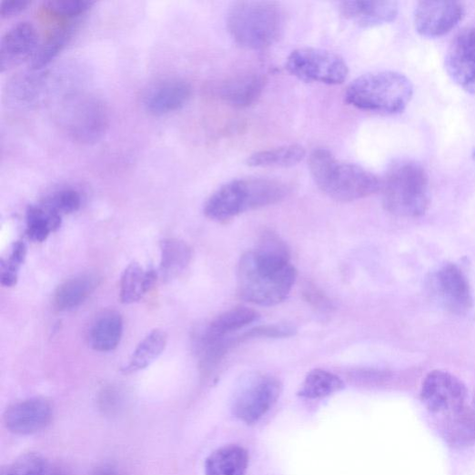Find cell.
<instances>
[{
    "instance_id": "1",
    "label": "cell",
    "mask_w": 475,
    "mask_h": 475,
    "mask_svg": "<svg viewBox=\"0 0 475 475\" xmlns=\"http://www.w3.org/2000/svg\"><path fill=\"white\" fill-rule=\"evenodd\" d=\"M297 277L287 244L276 233L266 231L256 249L243 255L238 265L237 293L246 302L275 306L288 298Z\"/></svg>"
},
{
    "instance_id": "2",
    "label": "cell",
    "mask_w": 475,
    "mask_h": 475,
    "mask_svg": "<svg viewBox=\"0 0 475 475\" xmlns=\"http://www.w3.org/2000/svg\"><path fill=\"white\" fill-rule=\"evenodd\" d=\"M288 194V185L275 178L235 179L217 189L204 212L213 221L227 222L248 211L275 205Z\"/></svg>"
},
{
    "instance_id": "3",
    "label": "cell",
    "mask_w": 475,
    "mask_h": 475,
    "mask_svg": "<svg viewBox=\"0 0 475 475\" xmlns=\"http://www.w3.org/2000/svg\"><path fill=\"white\" fill-rule=\"evenodd\" d=\"M308 166L320 191L338 202L363 199L382 188V182L374 174L356 164L338 160L327 149L313 151Z\"/></svg>"
},
{
    "instance_id": "4",
    "label": "cell",
    "mask_w": 475,
    "mask_h": 475,
    "mask_svg": "<svg viewBox=\"0 0 475 475\" xmlns=\"http://www.w3.org/2000/svg\"><path fill=\"white\" fill-rule=\"evenodd\" d=\"M413 96V86L404 75L373 72L354 80L347 89L346 102L359 110L396 115L403 112Z\"/></svg>"
},
{
    "instance_id": "5",
    "label": "cell",
    "mask_w": 475,
    "mask_h": 475,
    "mask_svg": "<svg viewBox=\"0 0 475 475\" xmlns=\"http://www.w3.org/2000/svg\"><path fill=\"white\" fill-rule=\"evenodd\" d=\"M285 25L284 12L273 2H241L229 10L227 30L232 39L245 49H267L280 37Z\"/></svg>"
},
{
    "instance_id": "6",
    "label": "cell",
    "mask_w": 475,
    "mask_h": 475,
    "mask_svg": "<svg viewBox=\"0 0 475 475\" xmlns=\"http://www.w3.org/2000/svg\"><path fill=\"white\" fill-rule=\"evenodd\" d=\"M385 208L399 217H418L430 207V179L424 168L412 161L393 165L382 183Z\"/></svg>"
},
{
    "instance_id": "7",
    "label": "cell",
    "mask_w": 475,
    "mask_h": 475,
    "mask_svg": "<svg viewBox=\"0 0 475 475\" xmlns=\"http://www.w3.org/2000/svg\"><path fill=\"white\" fill-rule=\"evenodd\" d=\"M285 68L305 82L327 85L343 84L349 74V66L341 56L317 47H302L294 51L288 58Z\"/></svg>"
},
{
    "instance_id": "8",
    "label": "cell",
    "mask_w": 475,
    "mask_h": 475,
    "mask_svg": "<svg viewBox=\"0 0 475 475\" xmlns=\"http://www.w3.org/2000/svg\"><path fill=\"white\" fill-rule=\"evenodd\" d=\"M279 394L280 385L275 378L263 374L249 375L234 394L233 413L248 424L254 423L272 408Z\"/></svg>"
},
{
    "instance_id": "9",
    "label": "cell",
    "mask_w": 475,
    "mask_h": 475,
    "mask_svg": "<svg viewBox=\"0 0 475 475\" xmlns=\"http://www.w3.org/2000/svg\"><path fill=\"white\" fill-rule=\"evenodd\" d=\"M467 389L459 378L444 370H434L422 383L420 399L427 409L441 416L464 407Z\"/></svg>"
},
{
    "instance_id": "10",
    "label": "cell",
    "mask_w": 475,
    "mask_h": 475,
    "mask_svg": "<svg viewBox=\"0 0 475 475\" xmlns=\"http://www.w3.org/2000/svg\"><path fill=\"white\" fill-rule=\"evenodd\" d=\"M65 111V125L69 135L82 144L101 139L108 126L106 106L96 99H76Z\"/></svg>"
},
{
    "instance_id": "11",
    "label": "cell",
    "mask_w": 475,
    "mask_h": 475,
    "mask_svg": "<svg viewBox=\"0 0 475 475\" xmlns=\"http://www.w3.org/2000/svg\"><path fill=\"white\" fill-rule=\"evenodd\" d=\"M465 14V5L455 0H424L415 8V28L421 36L440 37L456 28Z\"/></svg>"
},
{
    "instance_id": "12",
    "label": "cell",
    "mask_w": 475,
    "mask_h": 475,
    "mask_svg": "<svg viewBox=\"0 0 475 475\" xmlns=\"http://www.w3.org/2000/svg\"><path fill=\"white\" fill-rule=\"evenodd\" d=\"M445 67L450 77L463 90L475 94V28L460 31L450 44Z\"/></svg>"
},
{
    "instance_id": "13",
    "label": "cell",
    "mask_w": 475,
    "mask_h": 475,
    "mask_svg": "<svg viewBox=\"0 0 475 475\" xmlns=\"http://www.w3.org/2000/svg\"><path fill=\"white\" fill-rule=\"evenodd\" d=\"M54 416L50 401L42 398H32L16 402L5 413L6 429L16 435H32L45 429Z\"/></svg>"
},
{
    "instance_id": "14",
    "label": "cell",
    "mask_w": 475,
    "mask_h": 475,
    "mask_svg": "<svg viewBox=\"0 0 475 475\" xmlns=\"http://www.w3.org/2000/svg\"><path fill=\"white\" fill-rule=\"evenodd\" d=\"M36 28L29 22H21L8 30L0 41V68L5 72L32 59L39 45Z\"/></svg>"
},
{
    "instance_id": "15",
    "label": "cell",
    "mask_w": 475,
    "mask_h": 475,
    "mask_svg": "<svg viewBox=\"0 0 475 475\" xmlns=\"http://www.w3.org/2000/svg\"><path fill=\"white\" fill-rule=\"evenodd\" d=\"M434 287L444 306L453 313L467 312L472 305L469 281L455 264H446L434 278Z\"/></svg>"
},
{
    "instance_id": "16",
    "label": "cell",
    "mask_w": 475,
    "mask_h": 475,
    "mask_svg": "<svg viewBox=\"0 0 475 475\" xmlns=\"http://www.w3.org/2000/svg\"><path fill=\"white\" fill-rule=\"evenodd\" d=\"M192 92V86L184 80H164L152 86L146 94V109L156 116L178 111L191 100Z\"/></svg>"
},
{
    "instance_id": "17",
    "label": "cell",
    "mask_w": 475,
    "mask_h": 475,
    "mask_svg": "<svg viewBox=\"0 0 475 475\" xmlns=\"http://www.w3.org/2000/svg\"><path fill=\"white\" fill-rule=\"evenodd\" d=\"M342 15L362 27L389 24L396 20L399 5L390 0H350L339 5Z\"/></svg>"
},
{
    "instance_id": "18",
    "label": "cell",
    "mask_w": 475,
    "mask_h": 475,
    "mask_svg": "<svg viewBox=\"0 0 475 475\" xmlns=\"http://www.w3.org/2000/svg\"><path fill=\"white\" fill-rule=\"evenodd\" d=\"M259 318L258 311L247 307L233 308L213 319L203 330L198 347L212 344L231 337Z\"/></svg>"
},
{
    "instance_id": "19",
    "label": "cell",
    "mask_w": 475,
    "mask_h": 475,
    "mask_svg": "<svg viewBox=\"0 0 475 475\" xmlns=\"http://www.w3.org/2000/svg\"><path fill=\"white\" fill-rule=\"evenodd\" d=\"M265 79L257 73L233 76L219 87L220 98L235 108H247L254 105L264 89Z\"/></svg>"
},
{
    "instance_id": "20",
    "label": "cell",
    "mask_w": 475,
    "mask_h": 475,
    "mask_svg": "<svg viewBox=\"0 0 475 475\" xmlns=\"http://www.w3.org/2000/svg\"><path fill=\"white\" fill-rule=\"evenodd\" d=\"M101 281L102 277L93 272L79 274L66 280L56 292V307L60 311L79 307L98 288Z\"/></svg>"
},
{
    "instance_id": "21",
    "label": "cell",
    "mask_w": 475,
    "mask_h": 475,
    "mask_svg": "<svg viewBox=\"0 0 475 475\" xmlns=\"http://www.w3.org/2000/svg\"><path fill=\"white\" fill-rule=\"evenodd\" d=\"M123 318L119 312L106 310L94 320L89 330V345L96 351L110 352L120 344L123 336Z\"/></svg>"
},
{
    "instance_id": "22",
    "label": "cell",
    "mask_w": 475,
    "mask_h": 475,
    "mask_svg": "<svg viewBox=\"0 0 475 475\" xmlns=\"http://www.w3.org/2000/svg\"><path fill=\"white\" fill-rule=\"evenodd\" d=\"M441 432L452 448L465 449L475 445V414L465 407L443 415Z\"/></svg>"
},
{
    "instance_id": "23",
    "label": "cell",
    "mask_w": 475,
    "mask_h": 475,
    "mask_svg": "<svg viewBox=\"0 0 475 475\" xmlns=\"http://www.w3.org/2000/svg\"><path fill=\"white\" fill-rule=\"evenodd\" d=\"M153 268L146 269L138 263H131L124 271L120 281V300L123 304H134L144 298L157 280Z\"/></svg>"
},
{
    "instance_id": "24",
    "label": "cell",
    "mask_w": 475,
    "mask_h": 475,
    "mask_svg": "<svg viewBox=\"0 0 475 475\" xmlns=\"http://www.w3.org/2000/svg\"><path fill=\"white\" fill-rule=\"evenodd\" d=\"M248 452L241 447L227 446L212 453L206 462V475H245Z\"/></svg>"
},
{
    "instance_id": "25",
    "label": "cell",
    "mask_w": 475,
    "mask_h": 475,
    "mask_svg": "<svg viewBox=\"0 0 475 475\" xmlns=\"http://www.w3.org/2000/svg\"><path fill=\"white\" fill-rule=\"evenodd\" d=\"M193 252L185 242L169 238L161 243L160 275L169 281L178 278L188 267Z\"/></svg>"
},
{
    "instance_id": "26",
    "label": "cell",
    "mask_w": 475,
    "mask_h": 475,
    "mask_svg": "<svg viewBox=\"0 0 475 475\" xmlns=\"http://www.w3.org/2000/svg\"><path fill=\"white\" fill-rule=\"evenodd\" d=\"M76 28V23L72 22L59 27L47 36L44 42L39 44L32 57L31 68L35 71L42 70L56 59L71 42Z\"/></svg>"
},
{
    "instance_id": "27",
    "label": "cell",
    "mask_w": 475,
    "mask_h": 475,
    "mask_svg": "<svg viewBox=\"0 0 475 475\" xmlns=\"http://www.w3.org/2000/svg\"><path fill=\"white\" fill-rule=\"evenodd\" d=\"M62 224V216L43 203L26 212V235L34 243H42Z\"/></svg>"
},
{
    "instance_id": "28",
    "label": "cell",
    "mask_w": 475,
    "mask_h": 475,
    "mask_svg": "<svg viewBox=\"0 0 475 475\" xmlns=\"http://www.w3.org/2000/svg\"><path fill=\"white\" fill-rule=\"evenodd\" d=\"M167 336L161 329H155L142 340L133 352L129 361L123 367V372L133 373L147 369L165 351Z\"/></svg>"
},
{
    "instance_id": "29",
    "label": "cell",
    "mask_w": 475,
    "mask_h": 475,
    "mask_svg": "<svg viewBox=\"0 0 475 475\" xmlns=\"http://www.w3.org/2000/svg\"><path fill=\"white\" fill-rule=\"evenodd\" d=\"M306 157L305 149L297 145L281 147L274 149L258 152L248 159L251 167H292Z\"/></svg>"
},
{
    "instance_id": "30",
    "label": "cell",
    "mask_w": 475,
    "mask_h": 475,
    "mask_svg": "<svg viewBox=\"0 0 475 475\" xmlns=\"http://www.w3.org/2000/svg\"><path fill=\"white\" fill-rule=\"evenodd\" d=\"M342 379L334 373L317 369L310 371L301 387L299 396L307 399H321L340 391Z\"/></svg>"
},
{
    "instance_id": "31",
    "label": "cell",
    "mask_w": 475,
    "mask_h": 475,
    "mask_svg": "<svg viewBox=\"0 0 475 475\" xmlns=\"http://www.w3.org/2000/svg\"><path fill=\"white\" fill-rule=\"evenodd\" d=\"M93 5L88 0H47L44 8L52 15L72 20L84 15Z\"/></svg>"
},
{
    "instance_id": "32",
    "label": "cell",
    "mask_w": 475,
    "mask_h": 475,
    "mask_svg": "<svg viewBox=\"0 0 475 475\" xmlns=\"http://www.w3.org/2000/svg\"><path fill=\"white\" fill-rule=\"evenodd\" d=\"M43 204L63 217L79 210L82 205V197L76 189L63 188L47 197Z\"/></svg>"
},
{
    "instance_id": "33",
    "label": "cell",
    "mask_w": 475,
    "mask_h": 475,
    "mask_svg": "<svg viewBox=\"0 0 475 475\" xmlns=\"http://www.w3.org/2000/svg\"><path fill=\"white\" fill-rule=\"evenodd\" d=\"M27 254L25 243L14 245L10 257L2 264V284L5 288H13L17 283L19 269L24 264Z\"/></svg>"
},
{
    "instance_id": "34",
    "label": "cell",
    "mask_w": 475,
    "mask_h": 475,
    "mask_svg": "<svg viewBox=\"0 0 475 475\" xmlns=\"http://www.w3.org/2000/svg\"><path fill=\"white\" fill-rule=\"evenodd\" d=\"M47 464L40 455L27 453L4 469L2 475H43Z\"/></svg>"
},
{
    "instance_id": "35",
    "label": "cell",
    "mask_w": 475,
    "mask_h": 475,
    "mask_svg": "<svg viewBox=\"0 0 475 475\" xmlns=\"http://www.w3.org/2000/svg\"><path fill=\"white\" fill-rule=\"evenodd\" d=\"M297 329L288 324H273L255 327L236 337L238 344L256 339H284L295 336Z\"/></svg>"
},
{
    "instance_id": "36",
    "label": "cell",
    "mask_w": 475,
    "mask_h": 475,
    "mask_svg": "<svg viewBox=\"0 0 475 475\" xmlns=\"http://www.w3.org/2000/svg\"><path fill=\"white\" fill-rule=\"evenodd\" d=\"M30 5L28 0H6L0 5V17L10 19L26 10Z\"/></svg>"
},
{
    "instance_id": "37",
    "label": "cell",
    "mask_w": 475,
    "mask_h": 475,
    "mask_svg": "<svg viewBox=\"0 0 475 475\" xmlns=\"http://www.w3.org/2000/svg\"><path fill=\"white\" fill-rule=\"evenodd\" d=\"M305 296L309 303L319 309H329L331 308L329 301L315 288H308V287Z\"/></svg>"
},
{
    "instance_id": "38",
    "label": "cell",
    "mask_w": 475,
    "mask_h": 475,
    "mask_svg": "<svg viewBox=\"0 0 475 475\" xmlns=\"http://www.w3.org/2000/svg\"><path fill=\"white\" fill-rule=\"evenodd\" d=\"M43 475H72L70 470L62 464H47Z\"/></svg>"
},
{
    "instance_id": "39",
    "label": "cell",
    "mask_w": 475,
    "mask_h": 475,
    "mask_svg": "<svg viewBox=\"0 0 475 475\" xmlns=\"http://www.w3.org/2000/svg\"><path fill=\"white\" fill-rule=\"evenodd\" d=\"M89 475H118V472L111 465H102L95 468Z\"/></svg>"
},
{
    "instance_id": "40",
    "label": "cell",
    "mask_w": 475,
    "mask_h": 475,
    "mask_svg": "<svg viewBox=\"0 0 475 475\" xmlns=\"http://www.w3.org/2000/svg\"><path fill=\"white\" fill-rule=\"evenodd\" d=\"M473 159H474V161H475V151H474V154H473Z\"/></svg>"
}]
</instances>
